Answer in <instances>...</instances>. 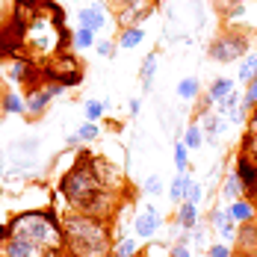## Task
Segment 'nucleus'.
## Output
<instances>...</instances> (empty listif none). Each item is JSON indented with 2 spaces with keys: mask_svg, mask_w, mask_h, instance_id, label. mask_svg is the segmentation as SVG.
Returning a JSON list of instances; mask_svg holds the SVG:
<instances>
[{
  "mask_svg": "<svg viewBox=\"0 0 257 257\" xmlns=\"http://www.w3.org/2000/svg\"><path fill=\"white\" fill-rule=\"evenodd\" d=\"M163 228V213L154 204H145L136 216H133V233L139 239H154L157 231Z\"/></svg>",
  "mask_w": 257,
  "mask_h": 257,
  "instance_id": "nucleus-9",
  "label": "nucleus"
},
{
  "mask_svg": "<svg viewBox=\"0 0 257 257\" xmlns=\"http://www.w3.org/2000/svg\"><path fill=\"white\" fill-rule=\"evenodd\" d=\"M142 39H145V30L142 27H127V30L118 33V45L121 48H136V45H142Z\"/></svg>",
  "mask_w": 257,
  "mask_h": 257,
  "instance_id": "nucleus-28",
  "label": "nucleus"
},
{
  "mask_svg": "<svg viewBox=\"0 0 257 257\" xmlns=\"http://www.w3.org/2000/svg\"><path fill=\"white\" fill-rule=\"evenodd\" d=\"M204 142H207V136H204V130L198 127V121L186 124V130H183V145H186L189 151H198Z\"/></svg>",
  "mask_w": 257,
  "mask_h": 257,
  "instance_id": "nucleus-22",
  "label": "nucleus"
},
{
  "mask_svg": "<svg viewBox=\"0 0 257 257\" xmlns=\"http://www.w3.org/2000/svg\"><path fill=\"white\" fill-rule=\"evenodd\" d=\"M95 51H98V56H103V59H112V56H115V42L101 39V42L95 45Z\"/></svg>",
  "mask_w": 257,
  "mask_h": 257,
  "instance_id": "nucleus-40",
  "label": "nucleus"
},
{
  "mask_svg": "<svg viewBox=\"0 0 257 257\" xmlns=\"http://www.w3.org/2000/svg\"><path fill=\"white\" fill-rule=\"evenodd\" d=\"M39 6H45V0H15V12H24L27 18H33Z\"/></svg>",
  "mask_w": 257,
  "mask_h": 257,
  "instance_id": "nucleus-35",
  "label": "nucleus"
},
{
  "mask_svg": "<svg viewBox=\"0 0 257 257\" xmlns=\"http://www.w3.org/2000/svg\"><path fill=\"white\" fill-rule=\"evenodd\" d=\"M9 77L15 80V83L33 86L36 80H45V74H42V68H39L33 59H27V56H15V59H9Z\"/></svg>",
  "mask_w": 257,
  "mask_h": 257,
  "instance_id": "nucleus-11",
  "label": "nucleus"
},
{
  "mask_svg": "<svg viewBox=\"0 0 257 257\" xmlns=\"http://www.w3.org/2000/svg\"><path fill=\"white\" fill-rule=\"evenodd\" d=\"M189 183H192V175H189V172H186V175H178V178L169 183V198H172L175 204L183 201V192H186V186H189Z\"/></svg>",
  "mask_w": 257,
  "mask_h": 257,
  "instance_id": "nucleus-27",
  "label": "nucleus"
},
{
  "mask_svg": "<svg viewBox=\"0 0 257 257\" xmlns=\"http://www.w3.org/2000/svg\"><path fill=\"white\" fill-rule=\"evenodd\" d=\"M139 254H142V248H139V239H136V236L124 233V236H115V239H112L109 257H139Z\"/></svg>",
  "mask_w": 257,
  "mask_h": 257,
  "instance_id": "nucleus-19",
  "label": "nucleus"
},
{
  "mask_svg": "<svg viewBox=\"0 0 257 257\" xmlns=\"http://www.w3.org/2000/svg\"><path fill=\"white\" fill-rule=\"evenodd\" d=\"M127 109H130V115H139V109H142V101H139V98H130V101H127Z\"/></svg>",
  "mask_w": 257,
  "mask_h": 257,
  "instance_id": "nucleus-43",
  "label": "nucleus"
},
{
  "mask_svg": "<svg viewBox=\"0 0 257 257\" xmlns=\"http://www.w3.org/2000/svg\"><path fill=\"white\" fill-rule=\"evenodd\" d=\"M254 106H257V80H251V83L245 86V92H242V103H239V109L248 115Z\"/></svg>",
  "mask_w": 257,
  "mask_h": 257,
  "instance_id": "nucleus-31",
  "label": "nucleus"
},
{
  "mask_svg": "<svg viewBox=\"0 0 257 257\" xmlns=\"http://www.w3.org/2000/svg\"><path fill=\"white\" fill-rule=\"evenodd\" d=\"M233 89H236V86H233V80H228V77H216V80H213V83H210V89H207V98H210V103H213V109L225 101Z\"/></svg>",
  "mask_w": 257,
  "mask_h": 257,
  "instance_id": "nucleus-20",
  "label": "nucleus"
},
{
  "mask_svg": "<svg viewBox=\"0 0 257 257\" xmlns=\"http://www.w3.org/2000/svg\"><path fill=\"white\" fill-rule=\"evenodd\" d=\"M9 236L33 242L45 251H62V219L53 207L45 210H24L9 219Z\"/></svg>",
  "mask_w": 257,
  "mask_h": 257,
  "instance_id": "nucleus-2",
  "label": "nucleus"
},
{
  "mask_svg": "<svg viewBox=\"0 0 257 257\" xmlns=\"http://www.w3.org/2000/svg\"><path fill=\"white\" fill-rule=\"evenodd\" d=\"M225 118L216 112V109H201V115H198V127L204 130V136L213 142V139H219L222 136V130H225Z\"/></svg>",
  "mask_w": 257,
  "mask_h": 257,
  "instance_id": "nucleus-17",
  "label": "nucleus"
},
{
  "mask_svg": "<svg viewBox=\"0 0 257 257\" xmlns=\"http://www.w3.org/2000/svg\"><path fill=\"white\" fill-rule=\"evenodd\" d=\"M204 186H201V183H198V180L192 178V183H189V186H186V192H183V201H192V204H201V201H204Z\"/></svg>",
  "mask_w": 257,
  "mask_h": 257,
  "instance_id": "nucleus-32",
  "label": "nucleus"
},
{
  "mask_svg": "<svg viewBox=\"0 0 257 257\" xmlns=\"http://www.w3.org/2000/svg\"><path fill=\"white\" fill-rule=\"evenodd\" d=\"M175 92H178L180 101H195V98L201 95V83H198V77H183Z\"/></svg>",
  "mask_w": 257,
  "mask_h": 257,
  "instance_id": "nucleus-23",
  "label": "nucleus"
},
{
  "mask_svg": "<svg viewBox=\"0 0 257 257\" xmlns=\"http://www.w3.org/2000/svg\"><path fill=\"white\" fill-rule=\"evenodd\" d=\"M236 154H242V157H248V160H254V163H257V136H254V133H245V136L239 139Z\"/></svg>",
  "mask_w": 257,
  "mask_h": 257,
  "instance_id": "nucleus-30",
  "label": "nucleus"
},
{
  "mask_svg": "<svg viewBox=\"0 0 257 257\" xmlns=\"http://www.w3.org/2000/svg\"><path fill=\"white\" fill-rule=\"evenodd\" d=\"M142 192H145V195H151V198H157V195H163V178H160V175H151V178L145 180Z\"/></svg>",
  "mask_w": 257,
  "mask_h": 257,
  "instance_id": "nucleus-36",
  "label": "nucleus"
},
{
  "mask_svg": "<svg viewBox=\"0 0 257 257\" xmlns=\"http://www.w3.org/2000/svg\"><path fill=\"white\" fill-rule=\"evenodd\" d=\"M112 228L109 222L71 210L62 219V254L65 257H109Z\"/></svg>",
  "mask_w": 257,
  "mask_h": 257,
  "instance_id": "nucleus-1",
  "label": "nucleus"
},
{
  "mask_svg": "<svg viewBox=\"0 0 257 257\" xmlns=\"http://www.w3.org/2000/svg\"><path fill=\"white\" fill-rule=\"evenodd\" d=\"M0 106H3V112H9V115H21V112H27V101L18 95V92H6L3 101H0Z\"/></svg>",
  "mask_w": 257,
  "mask_h": 257,
  "instance_id": "nucleus-25",
  "label": "nucleus"
},
{
  "mask_svg": "<svg viewBox=\"0 0 257 257\" xmlns=\"http://www.w3.org/2000/svg\"><path fill=\"white\" fill-rule=\"evenodd\" d=\"M225 213H228V219H231L233 225L257 222V204L248 201V198H236V201H231V204L225 207Z\"/></svg>",
  "mask_w": 257,
  "mask_h": 257,
  "instance_id": "nucleus-13",
  "label": "nucleus"
},
{
  "mask_svg": "<svg viewBox=\"0 0 257 257\" xmlns=\"http://www.w3.org/2000/svg\"><path fill=\"white\" fill-rule=\"evenodd\" d=\"M65 145H68V148H77V145H80V136H77V133H74V136H68V139H65Z\"/></svg>",
  "mask_w": 257,
  "mask_h": 257,
  "instance_id": "nucleus-44",
  "label": "nucleus"
},
{
  "mask_svg": "<svg viewBox=\"0 0 257 257\" xmlns=\"http://www.w3.org/2000/svg\"><path fill=\"white\" fill-rule=\"evenodd\" d=\"M219 195H222V201H236V198H245V186H242V180H239V175L236 172H228L225 178H222V186H219Z\"/></svg>",
  "mask_w": 257,
  "mask_h": 257,
  "instance_id": "nucleus-18",
  "label": "nucleus"
},
{
  "mask_svg": "<svg viewBox=\"0 0 257 257\" xmlns=\"http://www.w3.org/2000/svg\"><path fill=\"white\" fill-rule=\"evenodd\" d=\"M95 45H98V33H95V30H86V27L71 30V48L86 51V48H95Z\"/></svg>",
  "mask_w": 257,
  "mask_h": 257,
  "instance_id": "nucleus-21",
  "label": "nucleus"
},
{
  "mask_svg": "<svg viewBox=\"0 0 257 257\" xmlns=\"http://www.w3.org/2000/svg\"><path fill=\"white\" fill-rule=\"evenodd\" d=\"M245 133H254L257 136V106L248 112V118H245Z\"/></svg>",
  "mask_w": 257,
  "mask_h": 257,
  "instance_id": "nucleus-42",
  "label": "nucleus"
},
{
  "mask_svg": "<svg viewBox=\"0 0 257 257\" xmlns=\"http://www.w3.org/2000/svg\"><path fill=\"white\" fill-rule=\"evenodd\" d=\"M103 109H106V106H103V101H86V103H83V112H86V121H95V124L101 121Z\"/></svg>",
  "mask_w": 257,
  "mask_h": 257,
  "instance_id": "nucleus-33",
  "label": "nucleus"
},
{
  "mask_svg": "<svg viewBox=\"0 0 257 257\" xmlns=\"http://www.w3.org/2000/svg\"><path fill=\"white\" fill-rule=\"evenodd\" d=\"M157 51H151L145 56V62H142V68H139V80H142V89H151V83H154V74H157Z\"/></svg>",
  "mask_w": 257,
  "mask_h": 257,
  "instance_id": "nucleus-24",
  "label": "nucleus"
},
{
  "mask_svg": "<svg viewBox=\"0 0 257 257\" xmlns=\"http://www.w3.org/2000/svg\"><path fill=\"white\" fill-rule=\"evenodd\" d=\"M77 136H80V142H95V139L101 136V127H98L95 121H86V124H80Z\"/></svg>",
  "mask_w": 257,
  "mask_h": 257,
  "instance_id": "nucleus-34",
  "label": "nucleus"
},
{
  "mask_svg": "<svg viewBox=\"0 0 257 257\" xmlns=\"http://www.w3.org/2000/svg\"><path fill=\"white\" fill-rule=\"evenodd\" d=\"M236 228H239V225H233L231 219H228V222H222L216 231H219V236H222V242H228V245H231L233 239H236Z\"/></svg>",
  "mask_w": 257,
  "mask_h": 257,
  "instance_id": "nucleus-38",
  "label": "nucleus"
},
{
  "mask_svg": "<svg viewBox=\"0 0 257 257\" xmlns=\"http://www.w3.org/2000/svg\"><path fill=\"white\" fill-rule=\"evenodd\" d=\"M0 257H3V254H0Z\"/></svg>",
  "mask_w": 257,
  "mask_h": 257,
  "instance_id": "nucleus-47",
  "label": "nucleus"
},
{
  "mask_svg": "<svg viewBox=\"0 0 257 257\" xmlns=\"http://www.w3.org/2000/svg\"><path fill=\"white\" fill-rule=\"evenodd\" d=\"M0 254H3V257H45L48 251H45V248H39V245H33V242H24V239L9 236V239L0 245Z\"/></svg>",
  "mask_w": 257,
  "mask_h": 257,
  "instance_id": "nucleus-14",
  "label": "nucleus"
},
{
  "mask_svg": "<svg viewBox=\"0 0 257 257\" xmlns=\"http://www.w3.org/2000/svg\"><path fill=\"white\" fill-rule=\"evenodd\" d=\"M233 257H257V222H248V225L236 228Z\"/></svg>",
  "mask_w": 257,
  "mask_h": 257,
  "instance_id": "nucleus-12",
  "label": "nucleus"
},
{
  "mask_svg": "<svg viewBox=\"0 0 257 257\" xmlns=\"http://www.w3.org/2000/svg\"><path fill=\"white\" fill-rule=\"evenodd\" d=\"M65 89L59 86V83H42V86H33V92H30V98H27V112H30V118H39L48 106H51V101L56 98V95H62Z\"/></svg>",
  "mask_w": 257,
  "mask_h": 257,
  "instance_id": "nucleus-7",
  "label": "nucleus"
},
{
  "mask_svg": "<svg viewBox=\"0 0 257 257\" xmlns=\"http://www.w3.org/2000/svg\"><path fill=\"white\" fill-rule=\"evenodd\" d=\"M239 83H251V80H257V53L251 51V53H245V59H242V65H239Z\"/></svg>",
  "mask_w": 257,
  "mask_h": 257,
  "instance_id": "nucleus-26",
  "label": "nucleus"
},
{
  "mask_svg": "<svg viewBox=\"0 0 257 257\" xmlns=\"http://www.w3.org/2000/svg\"><path fill=\"white\" fill-rule=\"evenodd\" d=\"M92 169L101 180L103 189H115V192H124V175L115 163H109L106 157H92Z\"/></svg>",
  "mask_w": 257,
  "mask_h": 257,
  "instance_id": "nucleus-10",
  "label": "nucleus"
},
{
  "mask_svg": "<svg viewBox=\"0 0 257 257\" xmlns=\"http://www.w3.org/2000/svg\"><path fill=\"white\" fill-rule=\"evenodd\" d=\"M77 21H80V27H86V30H95V33H101L103 27H106V9H103V3L83 6V9L77 12Z\"/></svg>",
  "mask_w": 257,
  "mask_h": 257,
  "instance_id": "nucleus-15",
  "label": "nucleus"
},
{
  "mask_svg": "<svg viewBox=\"0 0 257 257\" xmlns=\"http://www.w3.org/2000/svg\"><path fill=\"white\" fill-rule=\"evenodd\" d=\"M169 257H192V245H180V242H175V245L169 248Z\"/></svg>",
  "mask_w": 257,
  "mask_h": 257,
  "instance_id": "nucleus-41",
  "label": "nucleus"
},
{
  "mask_svg": "<svg viewBox=\"0 0 257 257\" xmlns=\"http://www.w3.org/2000/svg\"><path fill=\"white\" fill-rule=\"evenodd\" d=\"M157 9V0H115V21L121 30L139 27L145 18H151Z\"/></svg>",
  "mask_w": 257,
  "mask_h": 257,
  "instance_id": "nucleus-6",
  "label": "nucleus"
},
{
  "mask_svg": "<svg viewBox=\"0 0 257 257\" xmlns=\"http://www.w3.org/2000/svg\"><path fill=\"white\" fill-rule=\"evenodd\" d=\"M210 59L216 62H236V59H245V53H251V36L239 27H225L219 36L210 39Z\"/></svg>",
  "mask_w": 257,
  "mask_h": 257,
  "instance_id": "nucleus-4",
  "label": "nucleus"
},
{
  "mask_svg": "<svg viewBox=\"0 0 257 257\" xmlns=\"http://www.w3.org/2000/svg\"><path fill=\"white\" fill-rule=\"evenodd\" d=\"M175 225H180L183 231H195V228L201 225L198 204H192V201H180L178 210H175Z\"/></svg>",
  "mask_w": 257,
  "mask_h": 257,
  "instance_id": "nucleus-16",
  "label": "nucleus"
},
{
  "mask_svg": "<svg viewBox=\"0 0 257 257\" xmlns=\"http://www.w3.org/2000/svg\"><path fill=\"white\" fill-rule=\"evenodd\" d=\"M6 239H9V228H6V225H0V245H3Z\"/></svg>",
  "mask_w": 257,
  "mask_h": 257,
  "instance_id": "nucleus-45",
  "label": "nucleus"
},
{
  "mask_svg": "<svg viewBox=\"0 0 257 257\" xmlns=\"http://www.w3.org/2000/svg\"><path fill=\"white\" fill-rule=\"evenodd\" d=\"M207 257H233V248L228 242H210L207 245Z\"/></svg>",
  "mask_w": 257,
  "mask_h": 257,
  "instance_id": "nucleus-37",
  "label": "nucleus"
},
{
  "mask_svg": "<svg viewBox=\"0 0 257 257\" xmlns=\"http://www.w3.org/2000/svg\"><path fill=\"white\" fill-rule=\"evenodd\" d=\"M42 74H45V80L48 83H59L62 89L65 86H80L83 83V68H80L77 56L68 51H56L45 62V68H42Z\"/></svg>",
  "mask_w": 257,
  "mask_h": 257,
  "instance_id": "nucleus-5",
  "label": "nucleus"
},
{
  "mask_svg": "<svg viewBox=\"0 0 257 257\" xmlns=\"http://www.w3.org/2000/svg\"><path fill=\"white\" fill-rule=\"evenodd\" d=\"M251 51H254V53H257V42H254V48H251Z\"/></svg>",
  "mask_w": 257,
  "mask_h": 257,
  "instance_id": "nucleus-46",
  "label": "nucleus"
},
{
  "mask_svg": "<svg viewBox=\"0 0 257 257\" xmlns=\"http://www.w3.org/2000/svg\"><path fill=\"white\" fill-rule=\"evenodd\" d=\"M118 201H121V192H115V189H101V192L95 195V201L83 210V216H92V219L109 222V219L118 213Z\"/></svg>",
  "mask_w": 257,
  "mask_h": 257,
  "instance_id": "nucleus-8",
  "label": "nucleus"
},
{
  "mask_svg": "<svg viewBox=\"0 0 257 257\" xmlns=\"http://www.w3.org/2000/svg\"><path fill=\"white\" fill-rule=\"evenodd\" d=\"M101 180L95 175V169H92V151L89 148H80L77 154V163L62 175L59 180V195L71 204V210H77L83 213L86 207L95 201V195L101 192Z\"/></svg>",
  "mask_w": 257,
  "mask_h": 257,
  "instance_id": "nucleus-3",
  "label": "nucleus"
},
{
  "mask_svg": "<svg viewBox=\"0 0 257 257\" xmlns=\"http://www.w3.org/2000/svg\"><path fill=\"white\" fill-rule=\"evenodd\" d=\"M222 222H228L225 207H213V210H210V216H207V225H210V228H219Z\"/></svg>",
  "mask_w": 257,
  "mask_h": 257,
  "instance_id": "nucleus-39",
  "label": "nucleus"
},
{
  "mask_svg": "<svg viewBox=\"0 0 257 257\" xmlns=\"http://www.w3.org/2000/svg\"><path fill=\"white\" fill-rule=\"evenodd\" d=\"M175 169H178V175H186L189 172V148L183 145V139L175 142Z\"/></svg>",
  "mask_w": 257,
  "mask_h": 257,
  "instance_id": "nucleus-29",
  "label": "nucleus"
}]
</instances>
